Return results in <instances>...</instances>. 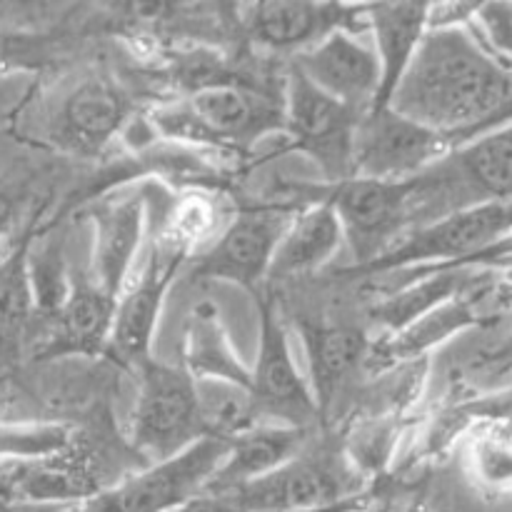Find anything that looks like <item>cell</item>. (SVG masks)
Instances as JSON below:
<instances>
[{
	"label": "cell",
	"mask_w": 512,
	"mask_h": 512,
	"mask_svg": "<svg viewBox=\"0 0 512 512\" xmlns=\"http://www.w3.org/2000/svg\"><path fill=\"white\" fill-rule=\"evenodd\" d=\"M390 108L448 135L458 150L510 125L512 70L490 53L473 23L428 30Z\"/></svg>",
	"instance_id": "cell-1"
},
{
	"label": "cell",
	"mask_w": 512,
	"mask_h": 512,
	"mask_svg": "<svg viewBox=\"0 0 512 512\" xmlns=\"http://www.w3.org/2000/svg\"><path fill=\"white\" fill-rule=\"evenodd\" d=\"M145 123L165 143L243 158L258 140L285 133V90L275 95L265 85L235 75L185 98L180 95L173 103L155 105Z\"/></svg>",
	"instance_id": "cell-2"
},
{
	"label": "cell",
	"mask_w": 512,
	"mask_h": 512,
	"mask_svg": "<svg viewBox=\"0 0 512 512\" xmlns=\"http://www.w3.org/2000/svg\"><path fill=\"white\" fill-rule=\"evenodd\" d=\"M365 493L358 470L333 450H308L265 478L233 490L200 493L175 512H295Z\"/></svg>",
	"instance_id": "cell-3"
},
{
	"label": "cell",
	"mask_w": 512,
	"mask_h": 512,
	"mask_svg": "<svg viewBox=\"0 0 512 512\" xmlns=\"http://www.w3.org/2000/svg\"><path fill=\"white\" fill-rule=\"evenodd\" d=\"M508 238H512V200L485 203L410 233L390 253L350 278L430 273L443 268L478 270V265Z\"/></svg>",
	"instance_id": "cell-4"
},
{
	"label": "cell",
	"mask_w": 512,
	"mask_h": 512,
	"mask_svg": "<svg viewBox=\"0 0 512 512\" xmlns=\"http://www.w3.org/2000/svg\"><path fill=\"white\" fill-rule=\"evenodd\" d=\"M205 440L195 378L180 365L148 360L138 370V398L128 430V448L145 465L165 463Z\"/></svg>",
	"instance_id": "cell-5"
},
{
	"label": "cell",
	"mask_w": 512,
	"mask_h": 512,
	"mask_svg": "<svg viewBox=\"0 0 512 512\" xmlns=\"http://www.w3.org/2000/svg\"><path fill=\"white\" fill-rule=\"evenodd\" d=\"M363 115L310 83L295 63L285 70V145L278 153H305L323 170L325 183L353 178L355 133Z\"/></svg>",
	"instance_id": "cell-6"
},
{
	"label": "cell",
	"mask_w": 512,
	"mask_h": 512,
	"mask_svg": "<svg viewBox=\"0 0 512 512\" xmlns=\"http://www.w3.org/2000/svg\"><path fill=\"white\" fill-rule=\"evenodd\" d=\"M228 453V440L205 438L165 463L143 465L70 512H175L208 488Z\"/></svg>",
	"instance_id": "cell-7"
},
{
	"label": "cell",
	"mask_w": 512,
	"mask_h": 512,
	"mask_svg": "<svg viewBox=\"0 0 512 512\" xmlns=\"http://www.w3.org/2000/svg\"><path fill=\"white\" fill-rule=\"evenodd\" d=\"M298 210L293 205L268 200L260 205H243L213 245L200 253L193 278L223 280L240 285L250 295L263 293L273 268L275 250Z\"/></svg>",
	"instance_id": "cell-8"
},
{
	"label": "cell",
	"mask_w": 512,
	"mask_h": 512,
	"mask_svg": "<svg viewBox=\"0 0 512 512\" xmlns=\"http://www.w3.org/2000/svg\"><path fill=\"white\" fill-rule=\"evenodd\" d=\"M110 458H98L90 445L73 443L43 458L0 463V503L3 505H83L113 488L128 475L110 468Z\"/></svg>",
	"instance_id": "cell-9"
},
{
	"label": "cell",
	"mask_w": 512,
	"mask_h": 512,
	"mask_svg": "<svg viewBox=\"0 0 512 512\" xmlns=\"http://www.w3.org/2000/svg\"><path fill=\"white\" fill-rule=\"evenodd\" d=\"M188 258L190 250L160 235L155 238L140 273L128 280L123 295L118 298L113 330L105 350V360L110 365L138 375V370L153 360V338L165 295Z\"/></svg>",
	"instance_id": "cell-10"
},
{
	"label": "cell",
	"mask_w": 512,
	"mask_h": 512,
	"mask_svg": "<svg viewBox=\"0 0 512 512\" xmlns=\"http://www.w3.org/2000/svg\"><path fill=\"white\" fill-rule=\"evenodd\" d=\"M323 198L338 213L353 265L338 270L340 278L360 273L395 248L408 235V180L350 178L338 185H320Z\"/></svg>",
	"instance_id": "cell-11"
},
{
	"label": "cell",
	"mask_w": 512,
	"mask_h": 512,
	"mask_svg": "<svg viewBox=\"0 0 512 512\" xmlns=\"http://www.w3.org/2000/svg\"><path fill=\"white\" fill-rule=\"evenodd\" d=\"M455 153L448 135L430 130L398 110H370L360 118L353 150V178L403 183Z\"/></svg>",
	"instance_id": "cell-12"
},
{
	"label": "cell",
	"mask_w": 512,
	"mask_h": 512,
	"mask_svg": "<svg viewBox=\"0 0 512 512\" xmlns=\"http://www.w3.org/2000/svg\"><path fill=\"white\" fill-rule=\"evenodd\" d=\"M260 313V348L253 370V393L268 423L308 430L320 423V410L310 390V380L300 375L290 353L288 330L275 308L270 290L255 295Z\"/></svg>",
	"instance_id": "cell-13"
},
{
	"label": "cell",
	"mask_w": 512,
	"mask_h": 512,
	"mask_svg": "<svg viewBox=\"0 0 512 512\" xmlns=\"http://www.w3.org/2000/svg\"><path fill=\"white\" fill-rule=\"evenodd\" d=\"M243 28L260 48L273 53H305L335 30L360 35L370 30L368 8L345 3H250Z\"/></svg>",
	"instance_id": "cell-14"
},
{
	"label": "cell",
	"mask_w": 512,
	"mask_h": 512,
	"mask_svg": "<svg viewBox=\"0 0 512 512\" xmlns=\"http://www.w3.org/2000/svg\"><path fill=\"white\" fill-rule=\"evenodd\" d=\"M130 115L133 103L123 85L93 75L65 95L50 123V138L68 153L100 155L128 128Z\"/></svg>",
	"instance_id": "cell-15"
},
{
	"label": "cell",
	"mask_w": 512,
	"mask_h": 512,
	"mask_svg": "<svg viewBox=\"0 0 512 512\" xmlns=\"http://www.w3.org/2000/svg\"><path fill=\"white\" fill-rule=\"evenodd\" d=\"M148 193L135 190L130 195H105L90 203L88 218L93 223V250L88 275L110 298L118 300L130 280L140 240L145 233Z\"/></svg>",
	"instance_id": "cell-16"
},
{
	"label": "cell",
	"mask_w": 512,
	"mask_h": 512,
	"mask_svg": "<svg viewBox=\"0 0 512 512\" xmlns=\"http://www.w3.org/2000/svg\"><path fill=\"white\" fill-rule=\"evenodd\" d=\"M293 63L310 83L358 115L373 108L380 88V60L373 45L363 43L360 35L335 30L315 48L295 55Z\"/></svg>",
	"instance_id": "cell-17"
},
{
	"label": "cell",
	"mask_w": 512,
	"mask_h": 512,
	"mask_svg": "<svg viewBox=\"0 0 512 512\" xmlns=\"http://www.w3.org/2000/svg\"><path fill=\"white\" fill-rule=\"evenodd\" d=\"M118 300L93 283L88 270L70 273L68 298L48 323L35 358H105Z\"/></svg>",
	"instance_id": "cell-18"
},
{
	"label": "cell",
	"mask_w": 512,
	"mask_h": 512,
	"mask_svg": "<svg viewBox=\"0 0 512 512\" xmlns=\"http://www.w3.org/2000/svg\"><path fill=\"white\" fill-rule=\"evenodd\" d=\"M365 8L380 60V88L370 110H383L390 108V100L428 35L430 3H368Z\"/></svg>",
	"instance_id": "cell-19"
},
{
	"label": "cell",
	"mask_w": 512,
	"mask_h": 512,
	"mask_svg": "<svg viewBox=\"0 0 512 512\" xmlns=\"http://www.w3.org/2000/svg\"><path fill=\"white\" fill-rule=\"evenodd\" d=\"M300 338L308 355L310 390L323 420L345 378L358 370V365H365L373 343L358 325L318 323V320H303Z\"/></svg>",
	"instance_id": "cell-20"
},
{
	"label": "cell",
	"mask_w": 512,
	"mask_h": 512,
	"mask_svg": "<svg viewBox=\"0 0 512 512\" xmlns=\"http://www.w3.org/2000/svg\"><path fill=\"white\" fill-rule=\"evenodd\" d=\"M343 243L345 233L338 213L323 198V190L318 185V203L298 210L295 218L290 220L288 230L275 250L268 283L315 273L333 260Z\"/></svg>",
	"instance_id": "cell-21"
},
{
	"label": "cell",
	"mask_w": 512,
	"mask_h": 512,
	"mask_svg": "<svg viewBox=\"0 0 512 512\" xmlns=\"http://www.w3.org/2000/svg\"><path fill=\"white\" fill-rule=\"evenodd\" d=\"M305 440V430L290 425L263 423L250 433L230 440V453L218 473L208 483L203 493H220L248 485L253 480L265 478L283 468L285 463L300 455V445Z\"/></svg>",
	"instance_id": "cell-22"
},
{
	"label": "cell",
	"mask_w": 512,
	"mask_h": 512,
	"mask_svg": "<svg viewBox=\"0 0 512 512\" xmlns=\"http://www.w3.org/2000/svg\"><path fill=\"white\" fill-rule=\"evenodd\" d=\"M183 368L195 380H228L253 390V370L240 360L228 338L218 305L203 300L190 310L183 328Z\"/></svg>",
	"instance_id": "cell-23"
},
{
	"label": "cell",
	"mask_w": 512,
	"mask_h": 512,
	"mask_svg": "<svg viewBox=\"0 0 512 512\" xmlns=\"http://www.w3.org/2000/svg\"><path fill=\"white\" fill-rule=\"evenodd\" d=\"M483 320L485 315L480 313L478 303H475V298L470 295L468 288L460 298L430 310L428 315L415 320L413 325H408V328L400 330V333L388 335V338L380 340V343L370 345L365 365H370V368H390V365L418 360L420 355L428 353L430 348L445 343V340H450L455 333H460V330H468L473 328V325L483 323Z\"/></svg>",
	"instance_id": "cell-24"
},
{
	"label": "cell",
	"mask_w": 512,
	"mask_h": 512,
	"mask_svg": "<svg viewBox=\"0 0 512 512\" xmlns=\"http://www.w3.org/2000/svg\"><path fill=\"white\" fill-rule=\"evenodd\" d=\"M448 163L473 208L512 200V123L458 148Z\"/></svg>",
	"instance_id": "cell-25"
},
{
	"label": "cell",
	"mask_w": 512,
	"mask_h": 512,
	"mask_svg": "<svg viewBox=\"0 0 512 512\" xmlns=\"http://www.w3.org/2000/svg\"><path fill=\"white\" fill-rule=\"evenodd\" d=\"M205 438L235 440L268 423L250 388L228 380H195Z\"/></svg>",
	"instance_id": "cell-26"
},
{
	"label": "cell",
	"mask_w": 512,
	"mask_h": 512,
	"mask_svg": "<svg viewBox=\"0 0 512 512\" xmlns=\"http://www.w3.org/2000/svg\"><path fill=\"white\" fill-rule=\"evenodd\" d=\"M225 215H228V208H225L223 195L205 188L188 190L170 205L168 218L158 235L193 253L200 243L223 233L225 225L230 223Z\"/></svg>",
	"instance_id": "cell-27"
},
{
	"label": "cell",
	"mask_w": 512,
	"mask_h": 512,
	"mask_svg": "<svg viewBox=\"0 0 512 512\" xmlns=\"http://www.w3.org/2000/svg\"><path fill=\"white\" fill-rule=\"evenodd\" d=\"M33 238L0 263V353L18 348L30 315L35 313L33 288H30L28 258Z\"/></svg>",
	"instance_id": "cell-28"
},
{
	"label": "cell",
	"mask_w": 512,
	"mask_h": 512,
	"mask_svg": "<svg viewBox=\"0 0 512 512\" xmlns=\"http://www.w3.org/2000/svg\"><path fill=\"white\" fill-rule=\"evenodd\" d=\"M73 433L63 425H5L0 423V463L43 458L65 450Z\"/></svg>",
	"instance_id": "cell-29"
},
{
	"label": "cell",
	"mask_w": 512,
	"mask_h": 512,
	"mask_svg": "<svg viewBox=\"0 0 512 512\" xmlns=\"http://www.w3.org/2000/svg\"><path fill=\"white\" fill-rule=\"evenodd\" d=\"M25 203H28V183L25 180H3L0 183V263L8 260L15 250L23 248L38 233L40 210L28 225H20Z\"/></svg>",
	"instance_id": "cell-30"
},
{
	"label": "cell",
	"mask_w": 512,
	"mask_h": 512,
	"mask_svg": "<svg viewBox=\"0 0 512 512\" xmlns=\"http://www.w3.org/2000/svg\"><path fill=\"white\" fill-rule=\"evenodd\" d=\"M473 25L490 53L512 70V3H480Z\"/></svg>",
	"instance_id": "cell-31"
},
{
	"label": "cell",
	"mask_w": 512,
	"mask_h": 512,
	"mask_svg": "<svg viewBox=\"0 0 512 512\" xmlns=\"http://www.w3.org/2000/svg\"><path fill=\"white\" fill-rule=\"evenodd\" d=\"M473 468L480 483L488 488L505 490L512 488V448L498 440H483L475 443Z\"/></svg>",
	"instance_id": "cell-32"
},
{
	"label": "cell",
	"mask_w": 512,
	"mask_h": 512,
	"mask_svg": "<svg viewBox=\"0 0 512 512\" xmlns=\"http://www.w3.org/2000/svg\"><path fill=\"white\" fill-rule=\"evenodd\" d=\"M45 50V40L35 35H15L0 30V70L33 68Z\"/></svg>",
	"instance_id": "cell-33"
},
{
	"label": "cell",
	"mask_w": 512,
	"mask_h": 512,
	"mask_svg": "<svg viewBox=\"0 0 512 512\" xmlns=\"http://www.w3.org/2000/svg\"><path fill=\"white\" fill-rule=\"evenodd\" d=\"M485 365H488V368H493L495 373H505V370H510L512 368V338L500 350L485 355Z\"/></svg>",
	"instance_id": "cell-34"
},
{
	"label": "cell",
	"mask_w": 512,
	"mask_h": 512,
	"mask_svg": "<svg viewBox=\"0 0 512 512\" xmlns=\"http://www.w3.org/2000/svg\"><path fill=\"white\" fill-rule=\"evenodd\" d=\"M403 512H428V493H418L408 505H405Z\"/></svg>",
	"instance_id": "cell-35"
},
{
	"label": "cell",
	"mask_w": 512,
	"mask_h": 512,
	"mask_svg": "<svg viewBox=\"0 0 512 512\" xmlns=\"http://www.w3.org/2000/svg\"><path fill=\"white\" fill-rule=\"evenodd\" d=\"M0 512H5V505L3 503H0Z\"/></svg>",
	"instance_id": "cell-36"
},
{
	"label": "cell",
	"mask_w": 512,
	"mask_h": 512,
	"mask_svg": "<svg viewBox=\"0 0 512 512\" xmlns=\"http://www.w3.org/2000/svg\"><path fill=\"white\" fill-rule=\"evenodd\" d=\"M510 123H512V110H510Z\"/></svg>",
	"instance_id": "cell-37"
}]
</instances>
